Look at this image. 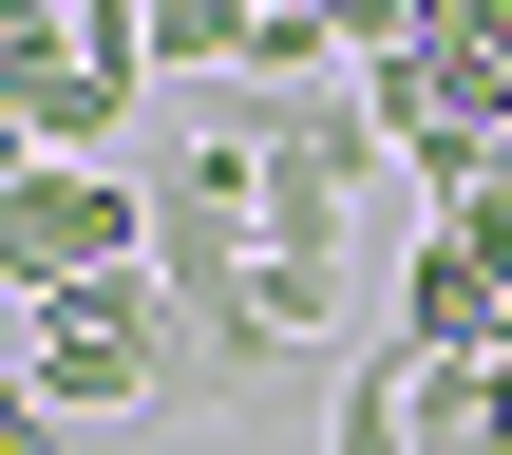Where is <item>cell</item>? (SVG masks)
Segmentation results:
<instances>
[{
    "instance_id": "5b68a950",
    "label": "cell",
    "mask_w": 512,
    "mask_h": 455,
    "mask_svg": "<svg viewBox=\"0 0 512 455\" xmlns=\"http://www.w3.org/2000/svg\"><path fill=\"white\" fill-rule=\"evenodd\" d=\"M323 455H418V399H399V342H361V361H342V399H323Z\"/></svg>"
},
{
    "instance_id": "277c9868",
    "label": "cell",
    "mask_w": 512,
    "mask_h": 455,
    "mask_svg": "<svg viewBox=\"0 0 512 455\" xmlns=\"http://www.w3.org/2000/svg\"><path fill=\"white\" fill-rule=\"evenodd\" d=\"M133 38H152V76H209V95H247V38H266V0H152Z\"/></svg>"
},
{
    "instance_id": "8992f818",
    "label": "cell",
    "mask_w": 512,
    "mask_h": 455,
    "mask_svg": "<svg viewBox=\"0 0 512 455\" xmlns=\"http://www.w3.org/2000/svg\"><path fill=\"white\" fill-rule=\"evenodd\" d=\"M0 455H76V418H57V399H19V418H0Z\"/></svg>"
},
{
    "instance_id": "3957f363",
    "label": "cell",
    "mask_w": 512,
    "mask_h": 455,
    "mask_svg": "<svg viewBox=\"0 0 512 455\" xmlns=\"http://www.w3.org/2000/svg\"><path fill=\"white\" fill-rule=\"evenodd\" d=\"M133 76H152L133 19H0V133L19 152H95L133 114Z\"/></svg>"
},
{
    "instance_id": "7a4b0ae2",
    "label": "cell",
    "mask_w": 512,
    "mask_h": 455,
    "mask_svg": "<svg viewBox=\"0 0 512 455\" xmlns=\"http://www.w3.org/2000/svg\"><path fill=\"white\" fill-rule=\"evenodd\" d=\"M19 399L57 418H171V285H76V304H19Z\"/></svg>"
},
{
    "instance_id": "6da1fadb",
    "label": "cell",
    "mask_w": 512,
    "mask_h": 455,
    "mask_svg": "<svg viewBox=\"0 0 512 455\" xmlns=\"http://www.w3.org/2000/svg\"><path fill=\"white\" fill-rule=\"evenodd\" d=\"M152 266V190L95 171V152H19L0 171V285L19 304H76V285H133Z\"/></svg>"
}]
</instances>
